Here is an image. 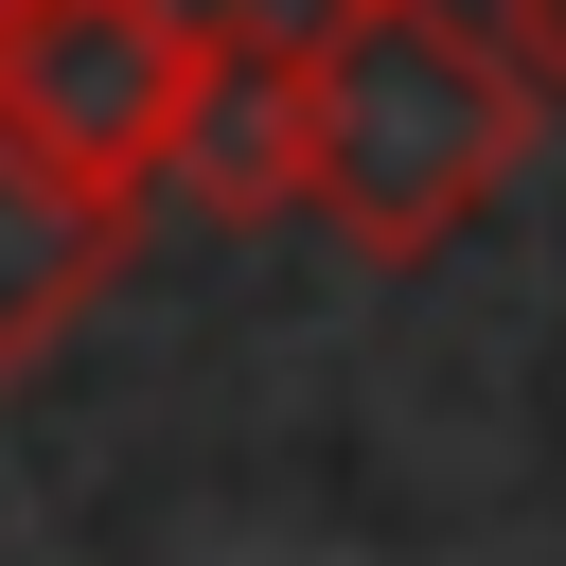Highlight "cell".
Returning <instances> with one entry per match:
<instances>
[{"label":"cell","instance_id":"obj_1","mask_svg":"<svg viewBox=\"0 0 566 566\" xmlns=\"http://www.w3.org/2000/svg\"><path fill=\"white\" fill-rule=\"evenodd\" d=\"M531 124H548V88H531V53L495 18L354 0V18H318V195L301 212L354 265H424V248H460L513 195Z\"/></svg>","mask_w":566,"mask_h":566},{"label":"cell","instance_id":"obj_2","mask_svg":"<svg viewBox=\"0 0 566 566\" xmlns=\"http://www.w3.org/2000/svg\"><path fill=\"white\" fill-rule=\"evenodd\" d=\"M212 18L195 0H0V124H35L106 195H177Z\"/></svg>","mask_w":566,"mask_h":566},{"label":"cell","instance_id":"obj_3","mask_svg":"<svg viewBox=\"0 0 566 566\" xmlns=\"http://www.w3.org/2000/svg\"><path fill=\"white\" fill-rule=\"evenodd\" d=\"M177 195L212 230H283L318 195V18H212L195 124H177Z\"/></svg>","mask_w":566,"mask_h":566},{"label":"cell","instance_id":"obj_4","mask_svg":"<svg viewBox=\"0 0 566 566\" xmlns=\"http://www.w3.org/2000/svg\"><path fill=\"white\" fill-rule=\"evenodd\" d=\"M124 248H142V195H106L35 124H0V389L71 354V318L124 283Z\"/></svg>","mask_w":566,"mask_h":566},{"label":"cell","instance_id":"obj_5","mask_svg":"<svg viewBox=\"0 0 566 566\" xmlns=\"http://www.w3.org/2000/svg\"><path fill=\"white\" fill-rule=\"evenodd\" d=\"M495 35L531 53V88H548V124H566V0H495Z\"/></svg>","mask_w":566,"mask_h":566},{"label":"cell","instance_id":"obj_6","mask_svg":"<svg viewBox=\"0 0 566 566\" xmlns=\"http://www.w3.org/2000/svg\"><path fill=\"white\" fill-rule=\"evenodd\" d=\"M318 18H354V0H318Z\"/></svg>","mask_w":566,"mask_h":566}]
</instances>
